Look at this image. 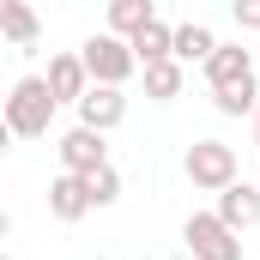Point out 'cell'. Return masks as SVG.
I'll list each match as a JSON object with an SVG mask.
<instances>
[{
	"label": "cell",
	"mask_w": 260,
	"mask_h": 260,
	"mask_svg": "<svg viewBox=\"0 0 260 260\" xmlns=\"http://www.w3.org/2000/svg\"><path fill=\"white\" fill-rule=\"evenodd\" d=\"M91 206H97V200H91V182H85V176L61 170V176L49 182V212H55L61 224H79V218H85Z\"/></svg>",
	"instance_id": "obj_7"
},
{
	"label": "cell",
	"mask_w": 260,
	"mask_h": 260,
	"mask_svg": "<svg viewBox=\"0 0 260 260\" xmlns=\"http://www.w3.org/2000/svg\"><path fill=\"white\" fill-rule=\"evenodd\" d=\"M79 121L97 127V133L121 127V121H127V97H121V85H91V91L79 97Z\"/></svg>",
	"instance_id": "obj_6"
},
{
	"label": "cell",
	"mask_w": 260,
	"mask_h": 260,
	"mask_svg": "<svg viewBox=\"0 0 260 260\" xmlns=\"http://www.w3.org/2000/svg\"><path fill=\"white\" fill-rule=\"evenodd\" d=\"M157 12H151V0H109V30L115 37H133L139 24H151Z\"/></svg>",
	"instance_id": "obj_15"
},
{
	"label": "cell",
	"mask_w": 260,
	"mask_h": 260,
	"mask_svg": "<svg viewBox=\"0 0 260 260\" xmlns=\"http://www.w3.org/2000/svg\"><path fill=\"white\" fill-rule=\"evenodd\" d=\"M55 121V91H49V79H18L12 91H6V133L12 139H43Z\"/></svg>",
	"instance_id": "obj_1"
},
{
	"label": "cell",
	"mask_w": 260,
	"mask_h": 260,
	"mask_svg": "<svg viewBox=\"0 0 260 260\" xmlns=\"http://www.w3.org/2000/svg\"><path fill=\"white\" fill-rule=\"evenodd\" d=\"M145 97H151V103H170V97H182V61H176V55L145 67Z\"/></svg>",
	"instance_id": "obj_13"
},
{
	"label": "cell",
	"mask_w": 260,
	"mask_h": 260,
	"mask_svg": "<svg viewBox=\"0 0 260 260\" xmlns=\"http://www.w3.org/2000/svg\"><path fill=\"white\" fill-rule=\"evenodd\" d=\"M79 55H85V67H91V79H97V85H127L133 73H139V55H133V43H127V37H115V30L91 37Z\"/></svg>",
	"instance_id": "obj_3"
},
{
	"label": "cell",
	"mask_w": 260,
	"mask_h": 260,
	"mask_svg": "<svg viewBox=\"0 0 260 260\" xmlns=\"http://www.w3.org/2000/svg\"><path fill=\"white\" fill-rule=\"evenodd\" d=\"M218 55V37L206 30V24H176V61H212Z\"/></svg>",
	"instance_id": "obj_14"
},
{
	"label": "cell",
	"mask_w": 260,
	"mask_h": 260,
	"mask_svg": "<svg viewBox=\"0 0 260 260\" xmlns=\"http://www.w3.org/2000/svg\"><path fill=\"white\" fill-rule=\"evenodd\" d=\"M212 103H218V115H248V109H260V91H254V79L224 85V91H212Z\"/></svg>",
	"instance_id": "obj_16"
},
{
	"label": "cell",
	"mask_w": 260,
	"mask_h": 260,
	"mask_svg": "<svg viewBox=\"0 0 260 260\" xmlns=\"http://www.w3.org/2000/svg\"><path fill=\"white\" fill-rule=\"evenodd\" d=\"M230 12H236L242 30H260V0H230Z\"/></svg>",
	"instance_id": "obj_18"
},
{
	"label": "cell",
	"mask_w": 260,
	"mask_h": 260,
	"mask_svg": "<svg viewBox=\"0 0 260 260\" xmlns=\"http://www.w3.org/2000/svg\"><path fill=\"white\" fill-rule=\"evenodd\" d=\"M127 43H133V55H139V67H151V61H170V55H176V30H170L164 18L139 24V30H133Z\"/></svg>",
	"instance_id": "obj_12"
},
{
	"label": "cell",
	"mask_w": 260,
	"mask_h": 260,
	"mask_svg": "<svg viewBox=\"0 0 260 260\" xmlns=\"http://www.w3.org/2000/svg\"><path fill=\"white\" fill-rule=\"evenodd\" d=\"M248 79H254L248 49H242V43H218V55L206 61V85H212V91H224V85H248Z\"/></svg>",
	"instance_id": "obj_9"
},
{
	"label": "cell",
	"mask_w": 260,
	"mask_h": 260,
	"mask_svg": "<svg viewBox=\"0 0 260 260\" xmlns=\"http://www.w3.org/2000/svg\"><path fill=\"white\" fill-rule=\"evenodd\" d=\"M254 139H260V109H254Z\"/></svg>",
	"instance_id": "obj_19"
},
{
	"label": "cell",
	"mask_w": 260,
	"mask_h": 260,
	"mask_svg": "<svg viewBox=\"0 0 260 260\" xmlns=\"http://www.w3.org/2000/svg\"><path fill=\"white\" fill-rule=\"evenodd\" d=\"M85 182H91V200H97V206H115V200H121V176H115V164L91 170Z\"/></svg>",
	"instance_id": "obj_17"
},
{
	"label": "cell",
	"mask_w": 260,
	"mask_h": 260,
	"mask_svg": "<svg viewBox=\"0 0 260 260\" xmlns=\"http://www.w3.org/2000/svg\"><path fill=\"white\" fill-rule=\"evenodd\" d=\"M182 236H188V254L194 260H242V242H236L242 230H230L218 212H194Z\"/></svg>",
	"instance_id": "obj_4"
},
{
	"label": "cell",
	"mask_w": 260,
	"mask_h": 260,
	"mask_svg": "<svg viewBox=\"0 0 260 260\" xmlns=\"http://www.w3.org/2000/svg\"><path fill=\"white\" fill-rule=\"evenodd\" d=\"M218 218H224L230 230H254L260 224V188L254 182H230V188L218 194Z\"/></svg>",
	"instance_id": "obj_10"
},
{
	"label": "cell",
	"mask_w": 260,
	"mask_h": 260,
	"mask_svg": "<svg viewBox=\"0 0 260 260\" xmlns=\"http://www.w3.org/2000/svg\"><path fill=\"white\" fill-rule=\"evenodd\" d=\"M0 30H6V43L18 55H37V12L24 0H0Z\"/></svg>",
	"instance_id": "obj_11"
},
{
	"label": "cell",
	"mask_w": 260,
	"mask_h": 260,
	"mask_svg": "<svg viewBox=\"0 0 260 260\" xmlns=\"http://www.w3.org/2000/svg\"><path fill=\"white\" fill-rule=\"evenodd\" d=\"M176 260H194V254H176Z\"/></svg>",
	"instance_id": "obj_20"
},
{
	"label": "cell",
	"mask_w": 260,
	"mask_h": 260,
	"mask_svg": "<svg viewBox=\"0 0 260 260\" xmlns=\"http://www.w3.org/2000/svg\"><path fill=\"white\" fill-rule=\"evenodd\" d=\"M55 151H61V170H73V176H91V170H103V164H109L103 133L85 127V121H79L73 133H61V145H55Z\"/></svg>",
	"instance_id": "obj_5"
},
{
	"label": "cell",
	"mask_w": 260,
	"mask_h": 260,
	"mask_svg": "<svg viewBox=\"0 0 260 260\" xmlns=\"http://www.w3.org/2000/svg\"><path fill=\"white\" fill-rule=\"evenodd\" d=\"M43 79H49L55 103H79V97H85V91L97 85V79H91V67H85V55H55Z\"/></svg>",
	"instance_id": "obj_8"
},
{
	"label": "cell",
	"mask_w": 260,
	"mask_h": 260,
	"mask_svg": "<svg viewBox=\"0 0 260 260\" xmlns=\"http://www.w3.org/2000/svg\"><path fill=\"white\" fill-rule=\"evenodd\" d=\"M182 170H188V182H194V188L224 194V188L236 182V145H224V139H194V145H188V157H182Z\"/></svg>",
	"instance_id": "obj_2"
}]
</instances>
